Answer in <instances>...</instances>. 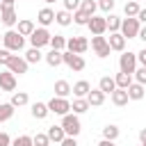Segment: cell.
<instances>
[{"label":"cell","mask_w":146,"mask_h":146,"mask_svg":"<svg viewBox=\"0 0 146 146\" xmlns=\"http://www.w3.org/2000/svg\"><path fill=\"white\" fill-rule=\"evenodd\" d=\"M2 46H5L9 52H21L23 46H25V36L18 34L16 30H7V32L2 34Z\"/></svg>","instance_id":"6da1fadb"},{"label":"cell","mask_w":146,"mask_h":146,"mask_svg":"<svg viewBox=\"0 0 146 146\" xmlns=\"http://www.w3.org/2000/svg\"><path fill=\"white\" fill-rule=\"evenodd\" d=\"M62 128H64V132H66V137H78L80 135V130H82V125H80V119H78V114H66V116H62V123H59Z\"/></svg>","instance_id":"7a4b0ae2"},{"label":"cell","mask_w":146,"mask_h":146,"mask_svg":"<svg viewBox=\"0 0 146 146\" xmlns=\"http://www.w3.org/2000/svg\"><path fill=\"white\" fill-rule=\"evenodd\" d=\"M48 110H50L52 114H57V116H66V114H71V103H68V98L52 96V98L48 100Z\"/></svg>","instance_id":"3957f363"},{"label":"cell","mask_w":146,"mask_h":146,"mask_svg":"<svg viewBox=\"0 0 146 146\" xmlns=\"http://www.w3.org/2000/svg\"><path fill=\"white\" fill-rule=\"evenodd\" d=\"M119 71L135 75V71H137V52H121V57H119Z\"/></svg>","instance_id":"277c9868"},{"label":"cell","mask_w":146,"mask_h":146,"mask_svg":"<svg viewBox=\"0 0 146 146\" xmlns=\"http://www.w3.org/2000/svg\"><path fill=\"white\" fill-rule=\"evenodd\" d=\"M50 39H52V34H50L46 27H36V30L30 34V43H32V48H43V46H50Z\"/></svg>","instance_id":"5b68a950"},{"label":"cell","mask_w":146,"mask_h":146,"mask_svg":"<svg viewBox=\"0 0 146 146\" xmlns=\"http://www.w3.org/2000/svg\"><path fill=\"white\" fill-rule=\"evenodd\" d=\"M139 30H141V25H139L137 18H123V23H121V34H123L125 39H139Z\"/></svg>","instance_id":"8992f818"},{"label":"cell","mask_w":146,"mask_h":146,"mask_svg":"<svg viewBox=\"0 0 146 146\" xmlns=\"http://www.w3.org/2000/svg\"><path fill=\"white\" fill-rule=\"evenodd\" d=\"M66 50L75 52V55H82V52L89 50V41L84 36H71V39H66Z\"/></svg>","instance_id":"52a82bcc"},{"label":"cell","mask_w":146,"mask_h":146,"mask_svg":"<svg viewBox=\"0 0 146 146\" xmlns=\"http://www.w3.org/2000/svg\"><path fill=\"white\" fill-rule=\"evenodd\" d=\"M91 48H94V52H96L100 59L110 57V52H112V48H110V43H107L105 36H91Z\"/></svg>","instance_id":"ba28073f"},{"label":"cell","mask_w":146,"mask_h":146,"mask_svg":"<svg viewBox=\"0 0 146 146\" xmlns=\"http://www.w3.org/2000/svg\"><path fill=\"white\" fill-rule=\"evenodd\" d=\"M27 68H30V64H27L25 57H21V55H14V57L9 59V64H7V71H11L14 75H25Z\"/></svg>","instance_id":"9c48e42d"},{"label":"cell","mask_w":146,"mask_h":146,"mask_svg":"<svg viewBox=\"0 0 146 146\" xmlns=\"http://www.w3.org/2000/svg\"><path fill=\"white\" fill-rule=\"evenodd\" d=\"M87 27H89V32L94 36H103L107 32V18L105 16H91V21H89Z\"/></svg>","instance_id":"30bf717a"},{"label":"cell","mask_w":146,"mask_h":146,"mask_svg":"<svg viewBox=\"0 0 146 146\" xmlns=\"http://www.w3.org/2000/svg\"><path fill=\"white\" fill-rule=\"evenodd\" d=\"M64 64L71 68V71H82L87 64H84V57L82 55H75V52H68L64 50Z\"/></svg>","instance_id":"8fae6325"},{"label":"cell","mask_w":146,"mask_h":146,"mask_svg":"<svg viewBox=\"0 0 146 146\" xmlns=\"http://www.w3.org/2000/svg\"><path fill=\"white\" fill-rule=\"evenodd\" d=\"M0 21H2V25H7L9 30H11L14 25H18L16 9H14V7H0Z\"/></svg>","instance_id":"7c38bea8"},{"label":"cell","mask_w":146,"mask_h":146,"mask_svg":"<svg viewBox=\"0 0 146 146\" xmlns=\"http://www.w3.org/2000/svg\"><path fill=\"white\" fill-rule=\"evenodd\" d=\"M125 36L121 34V32H112L110 34V39H107V43H110V48L112 50H116V52H125Z\"/></svg>","instance_id":"4fadbf2b"},{"label":"cell","mask_w":146,"mask_h":146,"mask_svg":"<svg viewBox=\"0 0 146 146\" xmlns=\"http://www.w3.org/2000/svg\"><path fill=\"white\" fill-rule=\"evenodd\" d=\"M16 89V75L11 71L0 73V91H14Z\"/></svg>","instance_id":"5bb4252c"},{"label":"cell","mask_w":146,"mask_h":146,"mask_svg":"<svg viewBox=\"0 0 146 146\" xmlns=\"http://www.w3.org/2000/svg\"><path fill=\"white\" fill-rule=\"evenodd\" d=\"M55 14H57V11H52L50 7H43V9L36 14V21H39V25H41V27H48L50 23H55Z\"/></svg>","instance_id":"9a60e30c"},{"label":"cell","mask_w":146,"mask_h":146,"mask_svg":"<svg viewBox=\"0 0 146 146\" xmlns=\"http://www.w3.org/2000/svg\"><path fill=\"white\" fill-rule=\"evenodd\" d=\"M125 91H128V98H130V100H141V98L146 96V87L139 84V82H132Z\"/></svg>","instance_id":"2e32d148"},{"label":"cell","mask_w":146,"mask_h":146,"mask_svg":"<svg viewBox=\"0 0 146 146\" xmlns=\"http://www.w3.org/2000/svg\"><path fill=\"white\" fill-rule=\"evenodd\" d=\"M43 59H46V64H48V66L57 68L59 64H64V52H62V50H50L48 55H43Z\"/></svg>","instance_id":"e0dca14e"},{"label":"cell","mask_w":146,"mask_h":146,"mask_svg":"<svg viewBox=\"0 0 146 146\" xmlns=\"http://www.w3.org/2000/svg\"><path fill=\"white\" fill-rule=\"evenodd\" d=\"M98 89H100L105 96H107V94L112 96V91L116 89V82H114V78H110V75H103V78L98 80Z\"/></svg>","instance_id":"ac0fdd59"},{"label":"cell","mask_w":146,"mask_h":146,"mask_svg":"<svg viewBox=\"0 0 146 146\" xmlns=\"http://www.w3.org/2000/svg\"><path fill=\"white\" fill-rule=\"evenodd\" d=\"M89 91H91V84H89L87 80H78V82L73 84V96H75V98H87Z\"/></svg>","instance_id":"d6986e66"},{"label":"cell","mask_w":146,"mask_h":146,"mask_svg":"<svg viewBox=\"0 0 146 146\" xmlns=\"http://www.w3.org/2000/svg\"><path fill=\"white\" fill-rule=\"evenodd\" d=\"M46 135H48V139H50V141H57V144H62V141L66 139V132H64V128H62V125H50Z\"/></svg>","instance_id":"ffe728a7"},{"label":"cell","mask_w":146,"mask_h":146,"mask_svg":"<svg viewBox=\"0 0 146 146\" xmlns=\"http://www.w3.org/2000/svg\"><path fill=\"white\" fill-rule=\"evenodd\" d=\"M87 100H89L91 107H100V105L105 103V94H103L100 89H91V91L87 94Z\"/></svg>","instance_id":"44dd1931"},{"label":"cell","mask_w":146,"mask_h":146,"mask_svg":"<svg viewBox=\"0 0 146 146\" xmlns=\"http://www.w3.org/2000/svg\"><path fill=\"white\" fill-rule=\"evenodd\" d=\"M110 98H112V103H114L116 107H123V105H128V100H130V98H128V91H125V89H114Z\"/></svg>","instance_id":"7402d4cb"},{"label":"cell","mask_w":146,"mask_h":146,"mask_svg":"<svg viewBox=\"0 0 146 146\" xmlns=\"http://www.w3.org/2000/svg\"><path fill=\"white\" fill-rule=\"evenodd\" d=\"M71 91H73V87H71L66 80H57V82H55V96H59V98H68Z\"/></svg>","instance_id":"603a6c76"},{"label":"cell","mask_w":146,"mask_h":146,"mask_svg":"<svg viewBox=\"0 0 146 146\" xmlns=\"http://www.w3.org/2000/svg\"><path fill=\"white\" fill-rule=\"evenodd\" d=\"M55 23H57V25H62V27H68V25L73 23V14H71V11H66V9H62V11H57V14H55Z\"/></svg>","instance_id":"cb8c5ba5"},{"label":"cell","mask_w":146,"mask_h":146,"mask_svg":"<svg viewBox=\"0 0 146 146\" xmlns=\"http://www.w3.org/2000/svg\"><path fill=\"white\" fill-rule=\"evenodd\" d=\"M34 30H36V27H34V23H32L30 18H21V21H18V30H16L18 34H23V36H30Z\"/></svg>","instance_id":"d4e9b609"},{"label":"cell","mask_w":146,"mask_h":146,"mask_svg":"<svg viewBox=\"0 0 146 146\" xmlns=\"http://www.w3.org/2000/svg\"><path fill=\"white\" fill-rule=\"evenodd\" d=\"M114 82H116V89H128L130 84H132V75L130 73H116L114 75Z\"/></svg>","instance_id":"484cf974"},{"label":"cell","mask_w":146,"mask_h":146,"mask_svg":"<svg viewBox=\"0 0 146 146\" xmlns=\"http://www.w3.org/2000/svg\"><path fill=\"white\" fill-rule=\"evenodd\" d=\"M48 114H50L48 103H34V105H32V116H34V119H39V121H41V119H46Z\"/></svg>","instance_id":"4316f807"},{"label":"cell","mask_w":146,"mask_h":146,"mask_svg":"<svg viewBox=\"0 0 146 146\" xmlns=\"http://www.w3.org/2000/svg\"><path fill=\"white\" fill-rule=\"evenodd\" d=\"M9 103H11L14 107H23V105H27V103H30V96H27L25 91H14Z\"/></svg>","instance_id":"83f0119b"},{"label":"cell","mask_w":146,"mask_h":146,"mask_svg":"<svg viewBox=\"0 0 146 146\" xmlns=\"http://www.w3.org/2000/svg\"><path fill=\"white\" fill-rule=\"evenodd\" d=\"M89 107H91V105H89V100H87V98H75V100L71 103V110H73V114H84Z\"/></svg>","instance_id":"f1b7e54d"},{"label":"cell","mask_w":146,"mask_h":146,"mask_svg":"<svg viewBox=\"0 0 146 146\" xmlns=\"http://www.w3.org/2000/svg\"><path fill=\"white\" fill-rule=\"evenodd\" d=\"M14 112H16V107H14L11 103H0V123L9 121V119L14 116Z\"/></svg>","instance_id":"f546056e"},{"label":"cell","mask_w":146,"mask_h":146,"mask_svg":"<svg viewBox=\"0 0 146 146\" xmlns=\"http://www.w3.org/2000/svg\"><path fill=\"white\" fill-rule=\"evenodd\" d=\"M41 59H43L41 48H30V50L25 52V62H27V64H39Z\"/></svg>","instance_id":"4dcf8cb0"},{"label":"cell","mask_w":146,"mask_h":146,"mask_svg":"<svg viewBox=\"0 0 146 146\" xmlns=\"http://www.w3.org/2000/svg\"><path fill=\"white\" fill-rule=\"evenodd\" d=\"M119 125H114V123H107L105 128H103V139H110V141H116V137H119Z\"/></svg>","instance_id":"1f68e13d"},{"label":"cell","mask_w":146,"mask_h":146,"mask_svg":"<svg viewBox=\"0 0 146 146\" xmlns=\"http://www.w3.org/2000/svg\"><path fill=\"white\" fill-rule=\"evenodd\" d=\"M139 2H135V0H128L125 2V7H123V11H125V18H137V14H139Z\"/></svg>","instance_id":"d6a6232c"},{"label":"cell","mask_w":146,"mask_h":146,"mask_svg":"<svg viewBox=\"0 0 146 146\" xmlns=\"http://www.w3.org/2000/svg\"><path fill=\"white\" fill-rule=\"evenodd\" d=\"M105 18H107V30H110V34H112V32H121L123 18H119V16H114V14H110V16H105Z\"/></svg>","instance_id":"836d02e7"},{"label":"cell","mask_w":146,"mask_h":146,"mask_svg":"<svg viewBox=\"0 0 146 146\" xmlns=\"http://www.w3.org/2000/svg\"><path fill=\"white\" fill-rule=\"evenodd\" d=\"M80 9H82L84 14H89V16H96V9H98V2H96V0H82V5H80Z\"/></svg>","instance_id":"e575fe53"},{"label":"cell","mask_w":146,"mask_h":146,"mask_svg":"<svg viewBox=\"0 0 146 146\" xmlns=\"http://www.w3.org/2000/svg\"><path fill=\"white\" fill-rule=\"evenodd\" d=\"M50 48H52V50H62V52H64V50H66V39H64L62 34H55V36L50 39Z\"/></svg>","instance_id":"d590c367"},{"label":"cell","mask_w":146,"mask_h":146,"mask_svg":"<svg viewBox=\"0 0 146 146\" xmlns=\"http://www.w3.org/2000/svg\"><path fill=\"white\" fill-rule=\"evenodd\" d=\"M89 21H91V16L84 14L82 9H78V11L73 14V23H75V25H89Z\"/></svg>","instance_id":"8d00e7d4"},{"label":"cell","mask_w":146,"mask_h":146,"mask_svg":"<svg viewBox=\"0 0 146 146\" xmlns=\"http://www.w3.org/2000/svg\"><path fill=\"white\" fill-rule=\"evenodd\" d=\"M11 146H34V141H32L30 135H21V137H16L11 141Z\"/></svg>","instance_id":"74e56055"},{"label":"cell","mask_w":146,"mask_h":146,"mask_svg":"<svg viewBox=\"0 0 146 146\" xmlns=\"http://www.w3.org/2000/svg\"><path fill=\"white\" fill-rule=\"evenodd\" d=\"M32 141H34V146H48V144H50V139H48L46 132H36V135L32 137Z\"/></svg>","instance_id":"f35d334b"},{"label":"cell","mask_w":146,"mask_h":146,"mask_svg":"<svg viewBox=\"0 0 146 146\" xmlns=\"http://www.w3.org/2000/svg\"><path fill=\"white\" fill-rule=\"evenodd\" d=\"M98 9L105 11V14H112V9H114V0H98Z\"/></svg>","instance_id":"ab89813d"},{"label":"cell","mask_w":146,"mask_h":146,"mask_svg":"<svg viewBox=\"0 0 146 146\" xmlns=\"http://www.w3.org/2000/svg\"><path fill=\"white\" fill-rule=\"evenodd\" d=\"M80 5H82V0H64V9L66 11H73V14L80 9Z\"/></svg>","instance_id":"60d3db41"},{"label":"cell","mask_w":146,"mask_h":146,"mask_svg":"<svg viewBox=\"0 0 146 146\" xmlns=\"http://www.w3.org/2000/svg\"><path fill=\"white\" fill-rule=\"evenodd\" d=\"M135 82H139V84L146 87V68H144V66H139V68L135 71Z\"/></svg>","instance_id":"b9f144b4"},{"label":"cell","mask_w":146,"mask_h":146,"mask_svg":"<svg viewBox=\"0 0 146 146\" xmlns=\"http://www.w3.org/2000/svg\"><path fill=\"white\" fill-rule=\"evenodd\" d=\"M11 57H14V55H11V52H9L7 48H0V64H5V66H7Z\"/></svg>","instance_id":"7bdbcfd3"},{"label":"cell","mask_w":146,"mask_h":146,"mask_svg":"<svg viewBox=\"0 0 146 146\" xmlns=\"http://www.w3.org/2000/svg\"><path fill=\"white\" fill-rule=\"evenodd\" d=\"M0 146H11V137L7 132H0Z\"/></svg>","instance_id":"ee69618b"},{"label":"cell","mask_w":146,"mask_h":146,"mask_svg":"<svg viewBox=\"0 0 146 146\" xmlns=\"http://www.w3.org/2000/svg\"><path fill=\"white\" fill-rule=\"evenodd\" d=\"M59 146H80V144H78V139H75V137H66Z\"/></svg>","instance_id":"f6af8a7d"},{"label":"cell","mask_w":146,"mask_h":146,"mask_svg":"<svg viewBox=\"0 0 146 146\" xmlns=\"http://www.w3.org/2000/svg\"><path fill=\"white\" fill-rule=\"evenodd\" d=\"M137 62H139V64H141V66H144V68H146V48H144V50H139V52H137Z\"/></svg>","instance_id":"bcb514c9"},{"label":"cell","mask_w":146,"mask_h":146,"mask_svg":"<svg viewBox=\"0 0 146 146\" xmlns=\"http://www.w3.org/2000/svg\"><path fill=\"white\" fill-rule=\"evenodd\" d=\"M137 21H139V23H146V9H139V14H137Z\"/></svg>","instance_id":"7dc6e473"},{"label":"cell","mask_w":146,"mask_h":146,"mask_svg":"<svg viewBox=\"0 0 146 146\" xmlns=\"http://www.w3.org/2000/svg\"><path fill=\"white\" fill-rule=\"evenodd\" d=\"M16 0H0V7H14Z\"/></svg>","instance_id":"c3c4849f"},{"label":"cell","mask_w":146,"mask_h":146,"mask_svg":"<svg viewBox=\"0 0 146 146\" xmlns=\"http://www.w3.org/2000/svg\"><path fill=\"white\" fill-rule=\"evenodd\" d=\"M98 146H116V144H114V141H110V139H100V141H98Z\"/></svg>","instance_id":"681fc988"},{"label":"cell","mask_w":146,"mask_h":146,"mask_svg":"<svg viewBox=\"0 0 146 146\" xmlns=\"http://www.w3.org/2000/svg\"><path fill=\"white\" fill-rule=\"evenodd\" d=\"M139 141H141V144L146 141V128H141V130H139Z\"/></svg>","instance_id":"f907efd6"},{"label":"cell","mask_w":146,"mask_h":146,"mask_svg":"<svg viewBox=\"0 0 146 146\" xmlns=\"http://www.w3.org/2000/svg\"><path fill=\"white\" fill-rule=\"evenodd\" d=\"M139 39L146 43V27H141V30H139Z\"/></svg>","instance_id":"816d5d0a"},{"label":"cell","mask_w":146,"mask_h":146,"mask_svg":"<svg viewBox=\"0 0 146 146\" xmlns=\"http://www.w3.org/2000/svg\"><path fill=\"white\" fill-rule=\"evenodd\" d=\"M43 2H48V5H50V2H57V0H43Z\"/></svg>","instance_id":"f5cc1de1"},{"label":"cell","mask_w":146,"mask_h":146,"mask_svg":"<svg viewBox=\"0 0 146 146\" xmlns=\"http://www.w3.org/2000/svg\"><path fill=\"white\" fill-rule=\"evenodd\" d=\"M141 146H146V141H144V144H141Z\"/></svg>","instance_id":"db71d44e"},{"label":"cell","mask_w":146,"mask_h":146,"mask_svg":"<svg viewBox=\"0 0 146 146\" xmlns=\"http://www.w3.org/2000/svg\"><path fill=\"white\" fill-rule=\"evenodd\" d=\"M0 41H2V34H0Z\"/></svg>","instance_id":"11a10c76"},{"label":"cell","mask_w":146,"mask_h":146,"mask_svg":"<svg viewBox=\"0 0 146 146\" xmlns=\"http://www.w3.org/2000/svg\"><path fill=\"white\" fill-rule=\"evenodd\" d=\"M135 2H137V0H135Z\"/></svg>","instance_id":"9f6ffc18"}]
</instances>
